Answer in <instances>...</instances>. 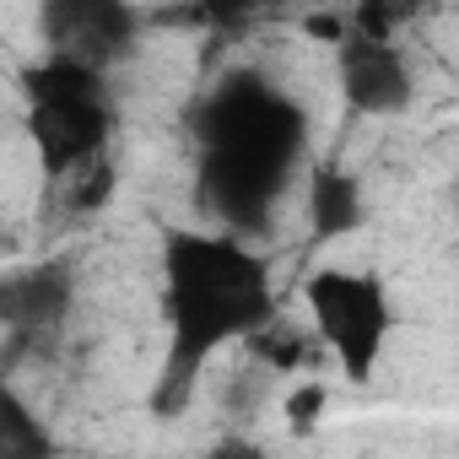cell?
<instances>
[{"label":"cell","instance_id":"obj_1","mask_svg":"<svg viewBox=\"0 0 459 459\" xmlns=\"http://www.w3.org/2000/svg\"><path fill=\"white\" fill-rule=\"evenodd\" d=\"M162 303H168V362L152 394L157 416H178L200 384V368L233 341H249L276 319L265 260L244 244L168 227L162 233Z\"/></svg>","mask_w":459,"mask_h":459},{"label":"cell","instance_id":"obj_2","mask_svg":"<svg viewBox=\"0 0 459 459\" xmlns=\"http://www.w3.org/2000/svg\"><path fill=\"white\" fill-rule=\"evenodd\" d=\"M238 87L244 92H227L216 103V125H211V178L227 211L260 205L298 152V114L281 98L260 92V82H238Z\"/></svg>","mask_w":459,"mask_h":459},{"label":"cell","instance_id":"obj_3","mask_svg":"<svg viewBox=\"0 0 459 459\" xmlns=\"http://www.w3.org/2000/svg\"><path fill=\"white\" fill-rule=\"evenodd\" d=\"M303 298H308V314L319 325V341L335 351L341 373L351 384H368L373 368H378V357H384V341L394 330V308H389L384 281L378 276H362V271L330 265V271H314L308 276Z\"/></svg>","mask_w":459,"mask_h":459},{"label":"cell","instance_id":"obj_4","mask_svg":"<svg viewBox=\"0 0 459 459\" xmlns=\"http://www.w3.org/2000/svg\"><path fill=\"white\" fill-rule=\"evenodd\" d=\"M39 28L49 39V55L76 60L103 76L114 60H125L135 49L141 12L125 6V0H55V6H44Z\"/></svg>","mask_w":459,"mask_h":459},{"label":"cell","instance_id":"obj_5","mask_svg":"<svg viewBox=\"0 0 459 459\" xmlns=\"http://www.w3.org/2000/svg\"><path fill=\"white\" fill-rule=\"evenodd\" d=\"M114 108L108 98H60V103H28V141L39 152V168L60 184L82 168H92L108 146Z\"/></svg>","mask_w":459,"mask_h":459},{"label":"cell","instance_id":"obj_6","mask_svg":"<svg viewBox=\"0 0 459 459\" xmlns=\"http://www.w3.org/2000/svg\"><path fill=\"white\" fill-rule=\"evenodd\" d=\"M335 65H341L346 103L368 119H394L416 98V82H411V65H405L400 44H368V39L346 33V44H335Z\"/></svg>","mask_w":459,"mask_h":459},{"label":"cell","instance_id":"obj_7","mask_svg":"<svg viewBox=\"0 0 459 459\" xmlns=\"http://www.w3.org/2000/svg\"><path fill=\"white\" fill-rule=\"evenodd\" d=\"M76 298V276L60 260L22 265V271H0V330H12L22 341L49 335Z\"/></svg>","mask_w":459,"mask_h":459},{"label":"cell","instance_id":"obj_8","mask_svg":"<svg viewBox=\"0 0 459 459\" xmlns=\"http://www.w3.org/2000/svg\"><path fill=\"white\" fill-rule=\"evenodd\" d=\"M308 216H314V238H346L362 227L368 216V195H362V178L335 168V162H319L314 178H308Z\"/></svg>","mask_w":459,"mask_h":459},{"label":"cell","instance_id":"obj_9","mask_svg":"<svg viewBox=\"0 0 459 459\" xmlns=\"http://www.w3.org/2000/svg\"><path fill=\"white\" fill-rule=\"evenodd\" d=\"M0 459H60L49 421L0 378Z\"/></svg>","mask_w":459,"mask_h":459},{"label":"cell","instance_id":"obj_10","mask_svg":"<svg viewBox=\"0 0 459 459\" xmlns=\"http://www.w3.org/2000/svg\"><path fill=\"white\" fill-rule=\"evenodd\" d=\"M22 92H28V103H60V98H108L98 71H87V65H76V60H60V55H49V60L28 65V71H22Z\"/></svg>","mask_w":459,"mask_h":459},{"label":"cell","instance_id":"obj_11","mask_svg":"<svg viewBox=\"0 0 459 459\" xmlns=\"http://www.w3.org/2000/svg\"><path fill=\"white\" fill-rule=\"evenodd\" d=\"M308 341H303V330H292V325H281V319H271L265 330H255L249 335V351L265 362V368H276V373H287V368H298L308 351H303Z\"/></svg>","mask_w":459,"mask_h":459},{"label":"cell","instance_id":"obj_12","mask_svg":"<svg viewBox=\"0 0 459 459\" xmlns=\"http://www.w3.org/2000/svg\"><path fill=\"white\" fill-rule=\"evenodd\" d=\"M281 411H287V427H292L298 437H308V432L319 427V416L330 411V389L314 384V378H308V384H292L287 400H281Z\"/></svg>","mask_w":459,"mask_h":459},{"label":"cell","instance_id":"obj_13","mask_svg":"<svg viewBox=\"0 0 459 459\" xmlns=\"http://www.w3.org/2000/svg\"><path fill=\"white\" fill-rule=\"evenodd\" d=\"M108 195H114V168H108V157H98L92 168L71 173V211H98Z\"/></svg>","mask_w":459,"mask_h":459},{"label":"cell","instance_id":"obj_14","mask_svg":"<svg viewBox=\"0 0 459 459\" xmlns=\"http://www.w3.org/2000/svg\"><path fill=\"white\" fill-rule=\"evenodd\" d=\"M200 459H271V454H265L249 432H221V437H216Z\"/></svg>","mask_w":459,"mask_h":459},{"label":"cell","instance_id":"obj_15","mask_svg":"<svg viewBox=\"0 0 459 459\" xmlns=\"http://www.w3.org/2000/svg\"><path fill=\"white\" fill-rule=\"evenodd\" d=\"M303 33L319 39V44H346V17L341 12H308L303 17Z\"/></svg>","mask_w":459,"mask_h":459}]
</instances>
